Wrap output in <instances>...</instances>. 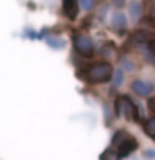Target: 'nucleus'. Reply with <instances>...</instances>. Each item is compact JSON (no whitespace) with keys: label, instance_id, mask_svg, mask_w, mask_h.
Here are the masks:
<instances>
[{"label":"nucleus","instance_id":"obj_1","mask_svg":"<svg viewBox=\"0 0 155 160\" xmlns=\"http://www.w3.org/2000/svg\"><path fill=\"white\" fill-rule=\"evenodd\" d=\"M112 75H113L112 65L107 63V62L95 63L85 72V77H87V80L92 83H103V82H107Z\"/></svg>","mask_w":155,"mask_h":160},{"label":"nucleus","instance_id":"obj_2","mask_svg":"<svg viewBox=\"0 0 155 160\" xmlns=\"http://www.w3.org/2000/svg\"><path fill=\"white\" fill-rule=\"evenodd\" d=\"M115 112H117V115H123L125 118L133 120L137 115V107L128 97H120L115 100Z\"/></svg>","mask_w":155,"mask_h":160},{"label":"nucleus","instance_id":"obj_3","mask_svg":"<svg viewBox=\"0 0 155 160\" xmlns=\"http://www.w3.org/2000/svg\"><path fill=\"white\" fill-rule=\"evenodd\" d=\"M132 92L137 93L138 97H150L155 92V83L143 78H137L132 82Z\"/></svg>","mask_w":155,"mask_h":160},{"label":"nucleus","instance_id":"obj_4","mask_svg":"<svg viewBox=\"0 0 155 160\" xmlns=\"http://www.w3.org/2000/svg\"><path fill=\"white\" fill-rule=\"evenodd\" d=\"M75 48H77V52L80 55H83V57H92L93 55L92 40H90V37H87V35H83V33H80L75 37Z\"/></svg>","mask_w":155,"mask_h":160},{"label":"nucleus","instance_id":"obj_5","mask_svg":"<svg viewBox=\"0 0 155 160\" xmlns=\"http://www.w3.org/2000/svg\"><path fill=\"white\" fill-rule=\"evenodd\" d=\"M133 43H150L153 40V33L148 32V30H135L132 33V37H130Z\"/></svg>","mask_w":155,"mask_h":160},{"label":"nucleus","instance_id":"obj_6","mask_svg":"<svg viewBox=\"0 0 155 160\" xmlns=\"http://www.w3.org/2000/svg\"><path fill=\"white\" fill-rule=\"evenodd\" d=\"M62 7H63V13L67 18H77L78 13V3L77 0H62Z\"/></svg>","mask_w":155,"mask_h":160},{"label":"nucleus","instance_id":"obj_7","mask_svg":"<svg viewBox=\"0 0 155 160\" xmlns=\"http://www.w3.org/2000/svg\"><path fill=\"white\" fill-rule=\"evenodd\" d=\"M127 17H125V13L122 12H115L112 15V28L117 30V32H122V30L127 28Z\"/></svg>","mask_w":155,"mask_h":160},{"label":"nucleus","instance_id":"obj_8","mask_svg":"<svg viewBox=\"0 0 155 160\" xmlns=\"http://www.w3.org/2000/svg\"><path fill=\"white\" fill-rule=\"evenodd\" d=\"M135 148H137V140L132 138V137H128V138L118 147V155H120V157H127V155H130Z\"/></svg>","mask_w":155,"mask_h":160},{"label":"nucleus","instance_id":"obj_9","mask_svg":"<svg viewBox=\"0 0 155 160\" xmlns=\"http://www.w3.org/2000/svg\"><path fill=\"white\" fill-rule=\"evenodd\" d=\"M128 10H130V15H132V20L137 23L140 17H142V3L137 2V0H132L128 5Z\"/></svg>","mask_w":155,"mask_h":160},{"label":"nucleus","instance_id":"obj_10","mask_svg":"<svg viewBox=\"0 0 155 160\" xmlns=\"http://www.w3.org/2000/svg\"><path fill=\"white\" fill-rule=\"evenodd\" d=\"M128 137H130V135H128L127 130H118V132H115V135L112 137V147L113 148H118Z\"/></svg>","mask_w":155,"mask_h":160},{"label":"nucleus","instance_id":"obj_11","mask_svg":"<svg viewBox=\"0 0 155 160\" xmlns=\"http://www.w3.org/2000/svg\"><path fill=\"white\" fill-rule=\"evenodd\" d=\"M45 43L47 45H50L52 48H55V50H58V48H63L65 47V42L62 38H58V37H45Z\"/></svg>","mask_w":155,"mask_h":160},{"label":"nucleus","instance_id":"obj_12","mask_svg":"<svg viewBox=\"0 0 155 160\" xmlns=\"http://www.w3.org/2000/svg\"><path fill=\"white\" fill-rule=\"evenodd\" d=\"M123 83V70H120V68H117V70H113V77H112V85L115 88H118L120 85Z\"/></svg>","mask_w":155,"mask_h":160},{"label":"nucleus","instance_id":"obj_13","mask_svg":"<svg viewBox=\"0 0 155 160\" xmlns=\"http://www.w3.org/2000/svg\"><path fill=\"white\" fill-rule=\"evenodd\" d=\"M143 128H145V133L148 137H155V118H148L143 123Z\"/></svg>","mask_w":155,"mask_h":160},{"label":"nucleus","instance_id":"obj_14","mask_svg":"<svg viewBox=\"0 0 155 160\" xmlns=\"http://www.w3.org/2000/svg\"><path fill=\"white\" fill-rule=\"evenodd\" d=\"M100 160H120V155H118V152L108 148V150H105V152L100 155Z\"/></svg>","mask_w":155,"mask_h":160},{"label":"nucleus","instance_id":"obj_15","mask_svg":"<svg viewBox=\"0 0 155 160\" xmlns=\"http://www.w3.org/2000/svg\"><path fill=\"white\" fill-rule=\"evenodd\" d=\"M80 5H82V8L85 12H90L95 5V0H80Z\"/></svg>","mask_w":155,"mask_h":160},{"label":"nucleus","instance_id":"obj_16","mask_svg":"<svg viewBox=\"0 0 155 160\" xmlns=\"http://www.w3.org/2000/svg\"><path fill=\"white\" fill-rule=\"evenodd\" d=\"M122 63L127 65V67H125V68H127V72H132V70H133V63L130 62L128 58H122Z\"/></svg>","mask_w":155,"mask_h":160},{"label":"nucleus","instance_id":"obj_17","mask_svg":"<svg viewBox=\"0 0 155 160\" xmlns=\"http://www.w3.org/2000/svg\"><path fill=\"white\" fill-rule=\"evenodd\" d=\"M143 157L148 158V160H153V158H155V150H145V152H143Z\"/></svg>","mask_w":155,"mask_h":160},{"label":"nucleus","instance_id":"obj_18","mask_svg":"<svg viewBox=\"0 0 155 160\" xmlns=\"http://www.w3.org/2000/svg\"><path fill=\"white\" fill-rule=\"evenodd\" d=\"M112 5H113V7H117V8H122L125 5V0H112Z\"/></svg>","mask_w":155,"mask_h":160},{"label":"nucleus","instance_id":"obj_19","mask_svg":"<svg viewBox=\"0 0 155 160\" xmlns=\"http://www.w3.org/2000/svg\"><path fill=\"white\" fill-rule=\"evenodd\" d=\"M148 13L155 17V0H150V5H148Z\"/></svg>","mask_w":155,"mask_h":160},{"label":"nucleus","instance_id":"obj_20","mask_svg":"<svg viewBox=\"0 0 155 160\" xmlns=\"http://www.w3.org/2000/svg\"><path fill=\"white\" fill-rule=\"evenodd\" d=\"M148 50H150V53H152V55H153V58H155V38L148 43Z\"/></svg>","mask_w":155,"mask_h":160}]
</instances>
